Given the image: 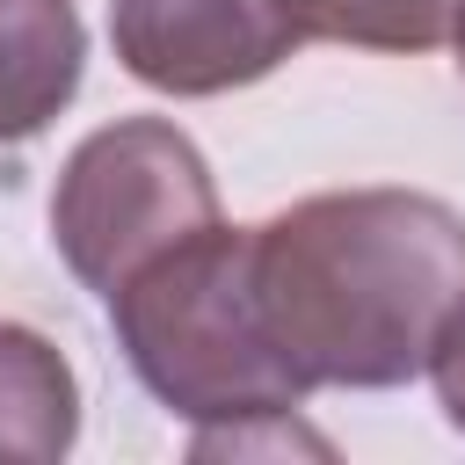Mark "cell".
I'll return each instance as SVG.
<instances>
[{
	"label": "cell",
	"instance_id": "1",
	"mask_svg": "<svg viewBox=\"0 0 465 465\" xmlns=\"http://www.w3.org/2000/svg\"><path fill=\"white\" fill-rule=\"evenodd\" d=\"M254 298L298 392H385L465 312V218L421 189H327L254 225Z\"/></svg>",
	"mask_w": 465,
	"mask_h": 465
},
{
	"label": "cell",
	"instance_id": "2",
	"mask_svg": "<svg viewBox=\"0 0 465 465\" xmlns=\"http://www.w3.org/2000/svg\"><path fill=\"white\" fill-rule=\"evenodd\" d=\"M109 320L145 392L189 421H291V407L305 400L262 327L254 232H232L225 218L131 269L109 291Z\"/></svg>",
	"mask_w": 465,
	"mask_h": 465
},
{
	"label": "cell",
	"instance_id": "3",
	"mask_svg": "<svg viewBox=\"0 0 465 465\" xmlns=\"http://www.w3.org/2000/svg\"><path fill=\"white\" fill-rule=\"evenodd\" d=\"M218 225V189L203 153L160 124V116H124L102 124L94 138L73 145L58 196H51V240L65 269L87 291H116L131 269L167 254L174 240Z\"/></svg>",
	"mask_w": 465,
	"mask_h": 465
},
{
	"label": "cell",
	"instance_id": "4",
	"mask_svg": "<svg viewBox=\"0 0 465 465\" xmlns=\"http://www.w3.org/2000/svg\"><path fill=\"white\" fill-rule=\"evenodd\" d=\"M109 44L160 94H225L276 73L305 36L283 0H109Z\"/></svg>",
	"mask_w": 465,
	"mask_h": 465
},
{
	"label": "cell",
	"instance_id": "5",
	"mask_svg": "<svg viewBox=\"0 0 465 465\" xmlns=\"http://www.w3.org/2000/svg\"><path fill=\"white\" fill-rule=\"evenodd\" d=\"M80 15L73 0H0V145L36 138L80 87Z\"/></svg>",
	"mask_w": 465,
	"mask_h": 465
},
{
	"label": "cell",
	"instance_id": "6",
	"mask_svg": "<svg viewBox=\"0 0 465 465\" xmlns=\"http://www.w3.org/2000/svg\"><path fill=\"white\" fill-rule=\"evenodd\" d=\"M80 436V385L73 363L36 334L0 320V458L51 465Z\"/></svg>",
	"mask_w": 465,
	"mask_h": 465
},
{
	"label": "cell",
	"instance_id": "7",
	"mask_svg": "<svg viewBox=\"0 0 465 465\" xmlns=\"http://www.w3.org/2000/svg\"><path fill=\"white\" fill-rule=\"evenodd\" d=\"M298 36L356 51H436L458 22V0H283Z\"/></svg>",
	"mask_w": 465,
	"mask_h": 465
},
{
	"label": "cell",
	"instance_id": "8",
	"mask_svg": "<svg viewBox=\"0 0 465 465\" xmlns=\"http://www.w3.org/2000/svg\"><path fill=\"white\" fill-rule=\"evenodd\" d=\"M429 378H436V400H443L450 429H465V312H458V327L443 334V349H436Z\"/></svg>",
	"mask_w": 465,
	"mask_h": 465
},
{
	"label": "cell",
	"instance_id": "9",
	"mask_svg": "<svg viewBox=\"0 0 465 465\" xmlns=\"http://www.w3.org/2000/svg\"><path fill=\"white\" fill-rule=\"evenodd\" d=\"M450 44H458V73H465V0H458V22H450Z\"/></svg>",
	"mask_w": 465,
	"mask_h": 465
}]
</instances>
